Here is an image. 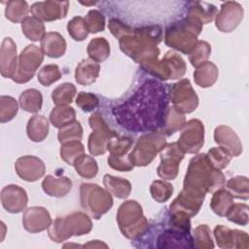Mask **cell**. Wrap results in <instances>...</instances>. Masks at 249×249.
Instances as JSON below:
<instances>
[{"instance_id":"cell-1","label":"cell","mask_w":249,"mask_h":249,"mask_svg":"<svg viewBox=\"0 0 249 249\" xmlns=\"http://www.w3.org/2000/svg\"><path fill=\"white\" fill-rule=\"evenodd\" d=\"M164 86L155 80L144 82L134 93L112 112L116 121L130 131H155L161 126L168 107Z\"/></svg>"},{"instance_id":"cell-2","label":"cell","mask_w":249,"mask_h":249,"mask_svg":"<svg viewBox=\"0 0 249 249\" xmlns=\"http://www.w3.org/2000/svg\"><path fill=\"white\" fill-rule=\"evenodd\" d=\"M225 185L224 174L210 163L206 154H198L190 160L183 183L185 193L204 200L207 193H214Z\"/></svg>"},{"instance_id":"cell-3","label":"cell","mask_w":249,"mask_h":249,"mask_svg":"<svg viewBox=\"0 0 249 249\" xmlns=\"http://www.w3.org/2000/svg\"><path fill=\"white\" fill-rule=\"evenodd\" d=\"M162 39V29L159 25L133 29L129 35L119 40L121 51L140 65L158 59L160 50L157 47Z\"/></svg>"},{"instance_id":"cell-4","label":"cell","mask_w":249,"mask_h":249,"mask_svg":"<svg viewBox=\"0 0 249 249\" xmlns=\"http://www.w3.org/2000/svg\"><path fill=\"white\" fill-rule=\"evenodd\" d=\"M202 30V23L196 18L187 15L165 29L164 43L185 54H190L197 44V36Z\"/></svg>"},{"instance_id":"cell-5","label":"cell","mask_w":249,"mask_h":249,"mask_svg":"<svg viewBox=\"0 0 249 249\" xmlns=\"http://www.w3.org/2000/svg\"><path fill=\"white\" fill-rule=\"evenodd\" d=\"M92 223L89 215L84 212H74L65 217H57L48 229L50 238L54 242H62L71 236L89 233Z\"/></svg>"},{"instance_id":"cell-6","label":"cell","mask_w":249,"mask_h":249,"mask_svg":"<svg viewBox=\"0 0 249 249\" xmlns=\"http://www.w3.org/2000/svg\"><path fill=\"white\" fill-rule=\"evenodd\" d=\"M117 222L122 233L131 240L139 238L148 231V221L136 200H126L120 205Z\"/></svg>"},{"instance_id":"cell-7","label":"cell","mask_w":249,"mask_h":249,"mask_svg":"<svg viewBox=\"0 0 249 249\" xmlns=\"http://www.w3.org/2000/svg\"><path fill=\"white\" fill-rule=\"evenodd\" d=\"M81 206L94 219H99L113 206L111 194L97 184L83 183L80 187Z\"/></svg>"},{"instance_id":"cell-8","label":"cell","mask_w":249,"mask_h":249,"mask_svg":"<svg viewBox=\"0 0 249 249\" xmlns=\"http://www.w3.org/2000/svg\"><path fill=\"white\" fill-rule=\"evenodd\" d=\"M166 144L163 132L155 130L141 135L128 154L129 161L133 166H145L150 164L157 154Z\"/></svg>"},{"instance_id":"cell-9","label":"cell","mask_w":249,"mask_h":249,"mask_svg":"<svg viewBox=\"0 0 249 249\" xmlns=\"http://www.w3.org/2000/svg\"><path fill=\"white\" fill-rule=\"evenodd\" d=\"M43 60L44 53L39 47L35 45L26 46L18 56L17 71L12 80L18 84L27 83L33 78Z\"/></svg>"},{"instance_id":"cell-10","label":"cell","mask_w":249,"mask_h":249,"mask_svg":"<svg viewBox=\"0 0 249 249\" xmlns=\"http://www.w3.org/2000/svg\"><path fill=\"white\" fill-rule=\"evenodd\" d=\"M89 124L92 129L89 137V152L91 156L104 155L107 151L109 140L118 134L108 126L99 113L92 114L89 119Z\"/></svg>"},{"instance_id":"cell-11","label":"cell","mask_w":249,"mask_h":249,"mask_svg":"<svg viewBox=\"0 0 249 249\" xmlns=\"http://www.w3.org/2000/svg\"><path fill=\"white\" fill-rule=\"evenodd\" d=\"M168 98L172 106L182 114H189L198 106V97L188 79H182L169 87Z\"/></svg>"},{"instance_id":"cell-12","label":"cell","mask_w":249,"mask_h":249,"mask_svg":"<svg viewBox=\"0 0 249 249\" xmlns=\"http://www.w3.org/2000/svg\"><path fill=\"white\" fill-rule=\"evenodd\" d=\"M133 141L128 137H120L119 135L111 138L107 144V151L110 156L108 164L115 170L130 171L134 166L128 159V151L131 149Z\"/></svg>"},{"instance_id":"cell-13","label":"cell","mask_w":249,"mask_h":249,"mask_svg":"<svg viewBox=\"0 0 249 249\" xmlns=\"http://www.w3.org/2000/svg\"><path fill=\"white\" fill-rule=\"evenodd\" d=\"M176 143L184 153H197L204 144V126L201 121L197 119L188 121L182 127V132Z\"/></svg>"},{"instance_id":"cell-14","label":"cell","mask_w":249,"mask_h":249,"mask_svg":"<svg viewBox=\"0 0 249 249\" xmlns=\"http://www.w3.org/2000/svg\"><path fill=\"white\" fill-rule=\"evenodd\" d=\"M184 152L178 147L177 143L165 144L160 151V163L157 168L158 175L164 180H173L179 171V164L184 158Z\"/></svg>"},{"instance_id":"cell-15","label":"cell","mask_w":249,"mask_h":249,"mask_svg":"<svg viewBox=\"0 0 249 249\" xmlns=\"http://www.w3.org/2000/svg\"><path fill=\"white\" fill-rule=\"evenodd\" d=\"M243 8L235 1L224 2L220 12L216 15L215 25L221 32L233 31L243 18Z\"/></svg>"},{"instance_id":"cell-16","label":"cell","mask_w":249,"mask_h":249,"mask_svg":"<svg viewBox=\"0 0 249 249\" xmlns=\"http://www.w3.org/2000/svg\"><path fill=\"white\" fill-rule=\"evenodd\" d=\"M68 8V1H41L34 3L30 11L33 17L42 21H53L65 18Z\"/></svg>"},{"instance_id":"cell-17","label":"cell","mask_w":249,"mask_h":249,"mask_svg":"<svg viewBox=\"0 0 249 249\" xmlns=\"http://www.w3.org/2000/svg\"><path fill=\"white\" fill-rule=\"evenodd\" d=\"M214 236L220 248H244L249 247V236L245 231L231 230L223 225L214 229Z\"/></svg>"},{"instance_id":"cell-18","label":"cell","mask_w":249,"mask_h":249,"mask_svg":"<svg viewBox=\"0 0 249 249\" xmlns=\"http://www.w3.org/2000/svg\"><path fill=\"white\" fill-rule=\"evenodd\" d=\"M1 203L10 213H19L26 208L28 197L26 191L18 185H7L1 191Z\"/></svg>"},{"instance_id":"cell-19","label":"cell","mask_w":249,"mask_h":249,"mask_svg":"<svg viewBox=\"0 0 249 249\" xmlns=\"http://www.w3.org/2000/svg\"><path fill=\"white\" fill-rule=\"evenodd\" d=\"M15 169L22 180L34 182L45 174L46 166L43 160L35 156H23L15 162Z\"/></svg>"},{"instance_id":"cell-20","label":"cell","mask_w":249,"mask_h":249,"mask_svg":"<svg viewBox=\"0 0 249 249\" xmlns=\"http://www.w3.org/2000/svg\"><path fill=\"white\" fill-rule=\"evenodd\" d=\"M49 211L42 206H32L26 209L22 215L23 228L32 233L43 231L52 225Z\"/></svg>"},{"instance_id":"cell-21","label":"cell","mask_w":249,"mask_h":249,"mask_svg":"<svg viewBox=\"0 0 249 249\" xmlns=\"http://www.w3.org/2000/svg\"><path fill=\"white\" fill-rule=\"evenodd\" d=\"M18 67L17 46L10 37L4 38L0 53V72L4 78L13 79Z\"/></svg>"},{"instance_id":"cell-22","label":"cell","mask_w":249,"mask_h":249,"mask_svg":"<svg viewBox=\"0 0 249 249\" xmlns=\"http://www.w3.org/2000/svg\"><path fill=\"white\" fill-rule=\"evenodd\" d=\"M158 248H194L190 231L169 228L158 237Z\"/></svg>"},{"instance_id":"cell-23","label":"cell","mask_w":249,"mask_h":249,"mask_svg":"<svg viewBox=\"0 0 249 249\" xmlns=\"http://www.w3.org/2000/svg\"><path fill=\"white\" fill-rule=\"evenodd\" d=\"M214 140L220 147L227 150L231 157L242 153V144L237 134L227 125H219L214 130Z\"/></svg>"},{"instance_id":"cell-24","label":"cell","mask_w":249,"mask_h":249,"mask_svg":"<svg viewBox=\"0 0 249 249\" xmlns=\"http://www.w3.org/2000/svg\"><path fill=\"white\" fill-rule=\"evenodd\" d=\"M203 200L198 199L187 193L183 190L180 192L178 196L172 201L169 206L170 213L182 212L187 214L190 217L196 215L202 205Z\"/></svg>"},{"instance_id":"cell-25","label":"cell","mask_w":249,"mask_h":249,"mask_svg":"<svg viewBox=\"0 0 249 249\" xmlns=\"http://www.w3.org/2000/svg\"><path fill=\"white\" fill-rule=\"evenodd\" d=\"M66 41L58 32H48L41 40V50L52 58H58L65 53Z\"/></svg>"},{"instance_id":"cell-26","label":"cell","mask_w":249,"mask_h":249,"mask_svg":"<svg viewBox=\"0 0 249 249\" xmlns=\"http://www.w3.org/2000/svg\"><path fill=\"white\" fill-rule=\"evenodd\" d=\"M43 191L50 196H65L72 189V181L65 176L54 177L47 175L42 182Z\"/></svg>"},{"instance_id":"cell-27","label":"cell","mask_w":249,"mask_h":249,"mask_svg":"<svg viewBox=\"0 0 249 249\" xmlns=\"http://www.w3.org/2000/svg\"><path fill=\"white\" fill-rule=\"evenodd\" d=\"M99 71L100 66L97 62L90 58L83 59L76 67L75 80L82 86H89L96 81Z\"/></svg>"},{"instance_id":"cell-28","label":"cell","mask_w":249,"mask_h":249,"mask_svg":"<svg viewBox=\"0 0 249 249\" xmlns=\"http://www.w3.org/2000/svg\"><path fill=\"white\" fill-rule=\"evenodd\" d=\"M218 76V67L211 61L203 62L194 72L195 83L201 88L212 87L216 83Z\"/></svg>"},{"instance_id":"cell-29","label":"cell","mask_w":249,"mask_h":249,"mask_svg":"<svg viewBox=\"0 0 249 249\" xmlns=\"http://www.w3.org/2000/svg\"><path fill=\"white\" fill-rule=\"evenodd\" d=\"M26 132L28 138L33 142H41L49 134V121L42 115L32 116L27 123Z\"/></svg>"},{"instance_id":"cell-30","label":"cell","mask_w":249,"mask_h":249,"mask_svg":"<svg viewBox=\"0 0 249 249\" xmlns=\"http://www.w3.org/2000/svg\"><path fill=\"white\" fill-rule=\"evenodd\" d=\"M103 184L105 189L118 198H126L131 192V184L128 180L121 177L104 175Z\"/></svg>"},{"instance_id":"cell-31","label":"cell","mask_w":249,"mask_h":249,"mask_svg":"<svg viewBox=\"0 0 249 249\" xmlns=\"http://www.w3.org/2000/svg\"><path fill=\"white\" fill-rule=\"evenodd\" d=\"M186 124V119L184 114L178 112L173 106H168L166 108L163 122L161 124L162 131L166 135H171L181 129Z\"/></svg>"},{"instance_id":"cell-32","label":"cell","mask_w":249,"mask_h":249,"mask_svg":"<svg viewBox=\"0 0 249 249\" xmlns=\"http://www.w3.org/2000/svg\"><path fill=\"white\" fill-rule=\"evenodd\" d=\"M188 15L198 19L203 25L214 19L217 15V8L207 2H191Z\"/></svg>"},{"instance_id":"cell-33","label":"cell","mask_w":249,"mask_h":249,"mask_svg":"<svg viewBox=\"0 0 249 249\" xmlns=\"http://www.w3.org/2000/svg\"><path fill=\"white\" fill-rule=\"evenodd\" d=\"M233 204V197L229 191L219 189L213 193L210 207L218 216H226L228 210Z\"/></svg>"},{"instance_id":"cell-34","label":"cell","mask_w":249,"mask_h":249,"mask_svg":"<svg viewBox=\"0 0 249 249\" xmlns=\"http://www.w3.org/2000/svg\"><path fill=\"white\" fill-rule=\"evenodd\" d=\"M89 58L97 63L105 61L110 55V45L103 37H96L90 40L87 48Z\"/></svg>"},{"instance_id":"cell-35","label":"cell","mask_w":249,"mask_h":249,"mask_svg":"<svg viewBox=\"0 0 249 249\" xmlns=\"http://www.w3.org/2000/svg\"><path fill=\"white\" fill-rule=\"evenodd\" d=\"M20 107L29 113H36L43 105L42 93L36 89H28L21 92L18 99Z\"/></svg>"},{"instance_id":"cell-36","label":"cell","mask_w":249,"mask_h":249,"mask_svg":"<svg viewBox=\"0 0 249 249\" xmlns=\"http://www.w3.org/2000/svg\"><path fill=\"white\" fill-rule=\"evenodd\" d=\"M76 112L74 108L68 105H59L54 107L50 114V121L54 127L61 128L75 122Z\"/></svg>"},{"instance_id":"cell-37","label":"cell","mask_w":249,"mask_h":249,"mask_svg":"<svg viewBox=\"0 0 249 249\" xmlns=\"http://www.w3.org/2000/svg\"><path fill=\"white\" fill-rule=\"evenodd\" d=\"M29 7L26 1L11 0L8 1L5 9V17L12 22H22L28 16Z\"/></svg>"},{"instance_id":"cell-38","label":"cell","mask_w":249,"mask_h":249,"mask_svg":"<svg viewBox=\"0 0 249 249\" xmlns=\"http://www.w3.org/2000/svg\"><path fill=\"white\" fill-rule=\"evenodd\" d=\"M21 30L23 35L31 41H39L45 36V25L42 20L35 17H27L21 22Z\"/></svg>"},{"instance_id":"cell-39","label":"cell","mask_w":249,"mask_h":249,"mask_svg":"<svg viewBox=\"0 0 249 249\" xmlns=\"http://www.w3.org/2000/svg\"><path fill=\"white\" fill-rule=\"evenodd\" d=\"M73 165L76 169V172L83 178L91 179L97 175V172H98L97 162L90 156L83 154L74 161Z\"/></svg>"},{"instance_id":"cell-40","label":"cell","mask_w":249,"mask_h":249,"mask_svg":"<svg viewBox=\"0 0 249 249\" xmlns=\"http://www.w3.org/2000/svg\"><path fill=\"white\" fill-rule=\"evenodd\" d=\"M76 87L71 83H63L57 86L52 92V98L56 106L72 103L76 95Z\"/></svg>"},{"instance_id":"cell-41","label":"cell","mask_w":249,"mask_h":249,"mask_svg":"<svg viewBox=\"0 0 249 249\" xmlns=\"http://www.w3.org/2000/svg\"><path fill=\"white\" fill-rule=\"evenodd\" d=\"M227 188L232 197L239 199H248L249 197V183L245 176H235L228 180Z\"/></svg>"},{"instance_id":"cell-42","label":"cell","mask_w":249,"mask_h":249,"mask_svg":"<svg viewBox=\"0 0 249 249\" xmlns=\"http://www.w3.org/2000/svg\"><path fill=\"white\" fill-rule=\"evenodd\" d=\"M83 154H85V147L81 141H72L61 144L60 158L69 165H73L74 161Z\"/></svg>"},{"instance_id":"cell-43","label":"cell","mask_w":249,"mask_h":249,"mask_svg":"<svg viewBox=\"0 0 249 249\" xmlns=\"http://www.w3.org/2000/svg\"><path fill=\"white\" fill-rule=\"evenodd\" d=\"M168 63L170 70V79L175 80L182 78L186 73V63L185 60L174 51H168L164 56Z\"/></svg>"},{"instance_id":"cell-44","label":"cell","mask_w":249,"mask_h":249,"mask_svg":"<svg viewBox=\"0 0 249 249\" xmlns=\"http://www.w3.org/2000/svg\"><path fill=\"white\" fill-rule=\"evenodd\" d=\"M83 137V127L80 122L75 121L61 128L58 131V141L63 144L72 141H81Z\"/></svg>"},{"instance_id":"cell-45","label":"cell","mask_w":249,"mask_h":249,"mask_svg":"<svg viewBox=\"0 0 249 249\" xmlns=\"http://www.w3.org/2000/svg\"><path fill=\"white\" fill-rule=\"evenodd\" d=\"M150 193L152 197L160 203L165 202L169 199L173 193V187L170 183L161 180L154 181L150 186Z\"/></svg>"},{"instance_id":"cell-46","label":"cell","mask_w":249,"mask_h":249,"mask_svg":"<svg viewBox=\"0 0 249 249\" xmlns=\"http://www.w3.org/2000/svg\"><path fill=\"white\" fill-rule=\"evenodd\" d=\"M211 231L207 225H199L195 229L194 231V247L199 249H212L214 243L210 235Z\"/></svg>"},{"instance_id":"cell-47","label":"cell","mask_w":249,"mask_h":249,"mask_svg":"<svg viewBox=\"0 0 249 249\" xmlns=\"http://www.w3.org/2000/svg\"><path fill=\"white\" fill-rule=\"evenodd\" d=\"M18 106L17 100L9 95L0 97V122L7 123L13 120L18 114Z\"/></svg>"},{"instance_id":"cell-48","label":"cell","mask_w":249,"mask_h":249,"mask_svg":"<svg viewBox=\"0 0 249 249\" xmlns=\"http://www.w3.org/2000/svg\"><path fill=\"white\" fill-rule=\"evenodd\" d=\"M210 163L217 169H223L228 166L231 156L222 147H212L206 154Z\"/></svg>"},{"instance_id":"cell-49","label":"cell","mask_w":249,"mask_h":249,"mask_svg":"<svg viewBox=\"0 0 249 249\" xmlns=\"http://www.w3.org/2000/svg\"><path fill=\"white\" fill-rule=\"evenodd\" d=\"M67 31L75 41L85 40L89 33L85 18L82 17H75L69 20L67 24Z\"/></svg>"},{"instance_id":"cell-50","label":"cell","mask_w":249,"mask_h":249,"mask_svg":"<svg viewBox=\"0 0 249 249\" xmlns=\"http://www.w3.org/2000/svg\"><path fill=\"white\" fill-rule=\"evenodd\" d=\"M211 53V47L205 41H197L196 47L195 50L189 54V60L194 67H197L203 62L207 61L209 55Z\"/></svg>"},{"instance_id":"cell-51","label":"cell","mask_w":249,"mask_h":249,"mask_svg":"<svg viewBox=\"0 0 249 249\" xmlns=\"http://www.w3.org/2000/svg\"><path fill=\"white\" fill-rule=\"evenodd\" d=\"M38 82L44 87H49L61 78V72L56 64L43 66L38 73Z\"/></svg>"},{"instance_id":"cell-52","label":"cell","mask_w":249,"mask_h":249,"mask_svg":"<svg viewBox=\"0 0 249 249\" xmlns=\"http://www.w3.org/2000/svg\"><path fill=\"white\" fill-rule=\"evenodd\" d=\"M248 205L246 203H233L231 208L228 210L226 217L229 221L246 226L248 224Z\"/></svg>"},{"instance_id":"cell-53","label":"cell","mask_w":249,"mask_h":249,"mask_svg":"<svg viewBox=\"0 0 249 249\" xmlns=\"http://www.w3.org/2000/svg\"><path fill=\"white\" fill-rule=\"evenodd\" d=\"M89 32L97 33L105 28V17L97 10H90L85 18Z\"/></svg>"},{"instance_id":"cell-54","label":"cell","mask_w":249,"mask_h":249,"mask_svg":"<svg viewBox=\"0 0 249 249\" xmlns=\"http://www.w3.org/2000/svg\"><path fill=\"white\" fill-rule=\"evenodd\" d=\"M99 100L95 94L90 92L81 91L76 98V104L84 112H91L98 106Z\"/></svg>"},{"instance_id":"cell-55","label":"cell","mask_w":249,"mask_h":249,"mask_svg":"<svg viewBox=\"0 0 249 249\" xmlns=\"http://www.w3.org/2000/svg\"><path fill=\"white\" fill-rule=\"evenodd\" d=\"M108 28L111 31V33L113 34V36L119 40L122 37H124L125 35H129L133 32V29L130 26L124 24V22H122L121 20L116 19V18H111L109 20Z\"/></svg>"},{"instance_id":"cell-56","label":"cell","mask_w":249,"mask_h":249,"mask_svg":"<svg viewBox=\"0 0 249 249\" xmlns=\"http://www.w3.org/2000/svg\"><path fill=\"white\" fill-rule=\"evenodd\" d=\"M83 247H90V248H100V247H105V248H107V247H108V245H107V244H105V243H103V242H101L100 240H91V241H89V243H87V244L83 245Z\"/></svg>"}]
</instances>
